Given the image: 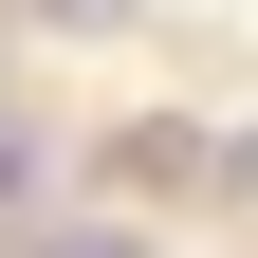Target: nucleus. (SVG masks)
<instances>
[{
  "instance_id": "1",
  "label": "nucleus",
  "mask_w": 258,
  "mask_h": 258,
  "mask_svg": "<svg viewBox=\"0 0 258 258\" xmlns=\"http://www.w3.org/2000/svg\"><path fill=\"white\" fill-rule=\"evenodd\" d=\"M0 203H37V111H0Z\"/></svg>"
},
{
  "instance_id": "2",
  "label": "nucleus",
  "mask_w": 258,
  "mask_h": 258,
  "mask_svg": "<svg viewBox=\"0 0 258 258\" xmlns=\"http://www.w3.org/2000/svg\"><path fill=\"white\" fill-rule=\"evenodd\" d=\"M37 258H148V240H129V221H55Z\"/></svg>"
},
{
  "instance_id": "3",
  "label": "nucleus",
  "mask_w": 258,
  "mask_h": 258,
  "mask_svg": "<svg viewBox=\"0 0 258 258\" xmlns=\"http://www.w3.org/2000/svg\"><path fill=\"white\" fill-rule=\"evenodd\" d=\"M19 19H55V37H111V19H129V0H19Z\"/></svg>"
},
{
  "instance_id": "4",
  "label": "nucleus",
  "mask_w": 258,
  "mask_h": 258,
  "mask_svg": "<svg viewBox=\"0 0 258 258\" xmlns=\"http://www.w3.org/2000/svg\"><path fill=\"white\" fill-rule=\"evenodd\" d=\"M221 203H258V129H221Z\"/></svg>"
}]
</instances>
